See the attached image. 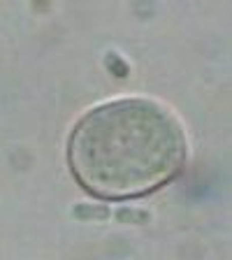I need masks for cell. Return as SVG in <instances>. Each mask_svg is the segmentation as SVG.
Instances as JSON below:
<instances>
[{"label":"cell","mask_w":232,"mask_h":260,"mask_svg":"<svg viewBox=\"0 0 232 260\" xmlns=\"http://www.w3.org/2000/svg\"><path fill=\"white\" fill-rule=\"evenodd\" d=\"M77 179L97 195H142L184 165V133L168 109L149 100H116L79 121L70 140Z\"/></svg>","instance_id":"1"},{"label":"cell","mask_w":232,"mask_h":260,"mask_svg":"<svg viewBox=\"0 0 232 260\" xmlns=\"http://www.w3.org/2000/svg\"><path fill=\"white\" fill-rule=\"evenodd\" d=\"M72 214L79 221H107V218L114 216V211L103 205H77L72 209Z\"/></svg>","instance_id":"2"},{"label":"cell","mask_w":232,"mask_h":260,"mask_svg":"<svg viewBox=\"0 0 232 260\" xmlns=\"http://www.w3.org/2000/svg\"><path fill=\"white\" fill-rule=\"evenodd\" d=\"M114 218L121 223H128V225H142V223H149V211H140V209H128V207H121V209L114 211Z\"/></svg>","instance_id":"3"},{"label":"cell","mask_w":232,"mask_h":260,"mask_svg":"<svg viewBox=\"0 0 232 260\" xmlns=\"http://www.w3.org/2000/svg\"><path fill=\"white\" fill-rule=\"evenodd\" d=\"M107 63L112 65V70H114V75H116V77H125V75H128V65L119 63V56L112 54V56L107 58Z\"/></svg>","instance_id":"4"}]
</instances>
